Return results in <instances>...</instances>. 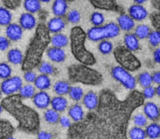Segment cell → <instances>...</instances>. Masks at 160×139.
Returning <instances> with one entry per match:
<instances>
[{
  "label": "cell",
  "mask_w": 160,
  "mask_h": 139,
  "mask_svg": "<svg viewBox=\"0 0 160 139\" xmlns=\"http://www.w3.org/2000/svg\"><path fill=\"white\" fill-rule=\"evenodd\" d=\"M3 109L12 114L20 123V127L28 132H34L38 127L39 120L37 113L22 102L19 94L7 96L1 104Z\"/></svg>",
  "instance_id": "6da1fadb"
},
{
  "label": "cell",
  "mask_w": 160,
  "mask_h": 139,
  "mask_svg": "<svg viewBox=\"0 0 160 139\" xmlns=\"http://www.w3.org/2000/svg\"><path fill=\"white\" fill-rule=\"evenodd\" d=\"M51 36L44 23H40L36 28L35 34L31 40L22 62L23 71H31L42 62L44 52L50 44Z\"/></svg>",
  "instance_id": "7a4b0ae2"
},
{
  "label": "cell",
  "mask_w": 160,
  "mask_h": 139,
  "mask_svg": "<svg viewBox=\"0 0 160 139\" xmlns=\"http://www.w3.org/2000/svg\"><path fill=\"white\" fill-rule=\"evenodd\" d=\"M87 34L81 26H74L70 31V48L75 58L81 64L93 65L96 62L95 56L85 48Z\"/></svg>",
  "instance_id": "3957f363"
},
{
  "label": "cell",
  "mask_w": 160,
  "mask_h": 139,
  "mask_svg": "<svg viewBox=\"0 0 160 139\" xmlns=\"http://www.w3.org/2000/svg\"><path fill=\"white\" fill-rule=\"evenodd\" d=\"M67 74L70 81L88 86H98L102 82L103 78L99 72L84 64H74L69 66Z\"/></svg>",
  "instance_id": "277c9868"
},
{
  "label": "cell",
  "mask_w": 160,
  "mask_h": 139,
  "mask_svg": "<svg viewBox=\"0 0 160 139\" xmlns=\"http://www.w3.org/2000/svg\"><path fill=\"white\" fill-rule=\"evenodd\" d=\"M120 29L117 23L111 22L99 26H92L88 30L87 37L92 41L114 38L120 34Z\"/></svg>",
  "instance_id": "5b68a950"
},
{
  "label": "cell",
  "mask_w": 160,
  "mask_h": 139,
  "mask_svg": "<svg viewBox=\"0 0 160 139\" xmlns=\"http://www.w3.org/2000/svg\"><path fill=\"white\" fill-rule=\"evenodd\" d=\"M113 55L117 63L122 68L129 72H134L141 67V62L132 51H129L124 46L117 47L113 51Z\"/></svg>",
  "instance_id": "8992f818"
},
{
  "label": "cell",
  "mask_w": 160,
  "mask_h": 139,
  "mask_svg": "<svg viewBox=\"0 0 160 139\" xmlns=\"http://www.w3.org/2000/svg\"><path fill=\"white\" fill-rule=\"evenodd\" d=\"M111 75L116 81L120 82L126 89L133 90L136 86V79L129 71L121 66H115L111 70Z\"/></svg>",
  "instance_id": "52a82bcc"
},
{
  "label": "cell",
  "mask_w": 160,
  "mask_h": 139,
  "mask_svg": "<svg viewBox=\"0 0 160 139\" xmlns=\"http://www.w3.org/2000/svg\"><path fill=\"white\" fill-rule=\"evenodd\" d=\"M22 86H23V81L21 78L17 76H10L8 79H3L0 86V90L2 93L6 96H10L18 92Z\"/></svg>",
  "instance_id": "ba28073f"
},
{
  "label": "cell",
  "mask_w": 160,
  "mask_h": 139,
  "mask_svg": "<svg viewBox=\"0 0 160 139\" xmlns=\"http://www.w3.org/2000/svg\"><path fill=\"white\" fill-rule=\"evenodd\" d=\"M32 101L34 106L39 109H47L51 103L49 95L45 91H39L34 93L32 97Z\"/></svg>",
  "instance_id": "9c48e42d"
},
{
  "label": "cell",
  "mask_w": 160,
  "mask_h": 139,
  "mask_svg": "<svg viewBox=\"0 0 160 139\" xmlns=\"http://www.w3.org/2000/svg\"><path fill=\"white\" fill-rule=\"evenodd\" d=\"M91 4L96 9L107 11H120L116 0H90Z\"/></svg>",
  "instance_id": "30bf717a"
},
{
  "label": "cell",
  "mask_w": 160,
  "mask_h": 139,
  "mask_svg": "<svg viewBox=\"0 0 160 139\" xmlns=\"http://www.w3.org/2000/svg\"><path fill=\"white\" fill-rule=\"evenodd\" d=\"M129 16L136 21H142L148 16V11L140 4L132 5L128 9Z\"/></svg>",
  "instance_id": "8fae6325"
},
{
  "label": "cell",
  "mask_w": 160,
  "mask_h": 139,
  "mask_svg": "<svg viewBox=\"0 0 160 139\" xmlns=\"http://www.w3.org/2000/svg\"><path fill=\"white\" fill-rule=\"evenodd\" d=\"M6 35L9 40L17 41L23 36V29L17 23H9L6 28Z\"/></svg>",
  "instance_id": "7c38bea8"
},
{
  "label": "cell",
  "mask_w": 160,
  "mask_h": 139,
  "mask_svg": "<svg viewBox=\"0 0 160 139\" xmlns=\"http://www.w3.org/2000/svg\"><path fill=\"white\" fill-rule=\"evenodd\" d=\"M47 56L48 58L53 62L60 63L66 60V53L62 48H56V47H50L47 49Z\"/></svg>",
  "instance_id": "4fadbf2b"
},
{
  "label": "cell",
  "mask_w": 160,
  "mask_h": 139,
  "mask_svg": "<svg viewBox=\"0 0 160 139\" xmlns=\"http://www.w3.org/2000/svg\"><path fill=\"white\" fill-rule=\"evenodd\" d=\"M143 112L145 117L152 121L159 119L160 116L159 107L153 102H147L144 105Z\"/></svg>",
  "instance_id": "5bb4252c"
},
{
  "label": "cell",
  "mask_w": 160,
  "mask_h": 139,
  "mask_svg": "<svg viewBox=\"0 0 160 139\" xmlns=\"http://www.w3.org/2000/svg\"><path fill=\"white\" fill-rule=\"evenodd\" d=\"M19 25L23 30H31L35 27L36 19L32 13L24 12L19 18Z\"/></svg>",
  "instance_id": "9a60e30c"
},
{
  "label": "cell",
  "mask_w": 160,
  "mask_h": 139,
  "mask_svg": "<svg viewBox=\"0 0 160 139\" xmlns=\"http://www.w3.org/2000/svg\"><path fill=\"white\" fill-rule=\"evenodd\" d=\"M82 103L84 107L89 110H94L98 107V96L96 93L90 91L86 94H84L82 98Z\"/></svg>",
  "instance_id": "2e32d148"
},
{
  "label": "cell",
  "mask_w": 160,
  "mask_h": 139,
  "mask_svg": "<svg viewBox=\"0 0 160 139\" xmlns=\"http://www.w3.org/2000/svg\"><path fill=\"white\" fill-rule=\"evenodd\" d=\"M47 28L50 33L57 34L65 28L66 22L62 17L56 16L52 18L47 24Z\"/></svg>",
  "instance_id": "e0dca14e"
},
{
  "label": "cell",
  "mask_w": 160,
  "mask_h": 139,
  "mask_svg": "<svg viewBox=\"0 0 160 139\" xmlns=\"http://www.w3.org/2000/svg\"><path fill=\"white\" fill-rule=\"evenodd\" d=\"M117 25L120 30L128 32L134 27V20L128 14L121 13L117 17Z\"/></svg>",
  "instance_id": "ac0fdd59"
},
{
  "label": "cell",
  "mask_w": 160,
  "mask_h": 139,
  "mask_svg": "<svg viewBox=\"0 0 160 139\" xmlns=\"http://www.w3.org/2000/svg\"><path fill=\"white\" fill-rule=\"evenodd\" d=\"M68 116L75 122H78L84 119V113L82 107L80 104H75L70 106L68 109Z\"/></svg>",
  "instance_id": "d6986e66"
},
{
  "label": "cell",
  "mask_w": 160,
  "mask_h": 139,
  "mask_svg": "<svg viewBox=\"0 0 160 139\" xmlns=\"http://www.w3.org/2000/svg\"><path fill=\"white\" fill-rule=\"evenodd\" d=\"M124 47L131 51H135L139 48V39L132 33H128L123 37Z\"/></svg>",
  "instance_id": "ffe728a7"
},
{
  "label": "cell",
  "mask_w": 160,
  "mask_h": 139,
  "mask_svg": "<svg viewBox=\"0 0 160 139\" xmlns=\"http://www.w3.org/2000/svg\"><path fill=\"white\" fill-rule=\"evenodd\" d=\"M34 85V86L40 91H45L51 86V79L47 75L40 74L36 76Z\"/></svg>",
  "instance_id": "44dd1931"
},
{
  "label": "cell",
  "mask_w": 160,
  "mask_h": 139,
  "mask_svg": "<svg viewBox=\"0 0 160 139\" xmlns=\"http://www.w3.org/2000/svg\"><path fill=\"white\" fill-rule=\"evenodd\" d=\"M52 109L57 112H63L67 108L68 102L66 98L62 96H56L51 99V103H50Z\"/></svg>",
  "instance_id": "7402d4cb"
},
{
  "label": "cell",
  "mask_w": 160,
  "mask_h": 139,
  "mask_svg": "<svg viewBox=\"0 0 160 139\" xmlns=\"http://www.w3.org/2000/svg\"><path fill=\"white\" fill-rule=\"evenodd\" d=\"M52 10L56 16H64L67 10V0H55L52 6Z\"/></svg>",
  "instance_id": "603a6c76"
},
{
  "label": "cell",
  "mask_w": 160,
  "mask_h": 139,
  "mask_svg": "<svg viewBox=\"0 0 160 139\" xmlns=\"http://www.w3.org/2000/svg\"><path fill=\"white\" fill-rule=\"evenodd\" d=\"M69 39L65 34H61V33H57L55 34L52 37H51L50 43L52 44V47L56 48H62L67 46L68 44Z\"/></svg>",
  "instance_id": "cb8c5ba5"
},
{
  "label": "cell",
  "mask_w": 160,
  "mask_h": 139,
  "mask_svg": "<svg viewBox=\"0 0 160 139\" xmlns=\"http://www.w3.org/2000/svg\"><path fill=\"white\" fill-rule=\"evenodd\" d=\"M7 59L8 62L12 65H20L23 62V55L19 49L12 48L8 51Z\"/></svg>",
  "instance_id": "d4e9b609"
},
{
  "label": "cell",
  "mask_w": 160,
  "mask_h": 139,
  "mask_svg": "<svg viewBox=\"0 0 160 139\" xmlns=\"http://www.w3.org/2000/svg\"><path fill=\"white\" fill-rule=\"evenodd\" d=\"M13 130V127L9 121L0 120V139H6L12 136Z\"/></svg>",
  "instance_id": "484cf974"
},
{
  "label": "cell",
  "mask_w": 160,
  "mask_h": 139,
  "mask_svg": "<svg viewBox=\"0 0 160 139\" xmlns=\"http://www.w3.org/2000/svg\"><path fill=\"white\" fill-rule=\"evenodd\" d=\"M145 135L150 139H157L160 135V125L157 123H152L145 127Z\"/></svg>",
  "instance_id": "4316f807"
},
{
  "label": "cell",
  "mask_w": 160,
  "mask_h": 139,
  "mask_svg": "<svg viewBox=\"0 0 160 139\" xmlns=\"http://www.w3.org/2000/svg\"><path fill=\"white\" fill-rule=\"evenodd\" d=\"M70 88V86L69 82L66 81H58L53 86V91L58 96H63V95L68 94Z\"/></svg>",
  "instance_id": "83f0119b"
},
{
  "label": "cell",
  "mask_w": 160,
  "mask_h": 139,
  "mask_svg": "<svg viewBox=\"0 0 160 139\" xmlns=\"http://www.w3.org/2000/svg\"><path fill=\"white\" fill-rule=\"evenodd\" d=\"M23 8L30 13H34L41 9V2L39 0H24Z\"/></svg>",
  "instance_id": "f1b7e54d"
},
{
  "label": "cell",
  "mask_w": 160,
  "mask_h": 139,
  "mask_svg": "<svg viewBox=\"0 0 160 139\" xmlns=\"http://www.w3.org/2000/svg\"><path fill=\"white\" fill-rule=\"evenodd\" d=\"M44 119L48 124H54L59 122V119L60 118L59 112L56 111L53 109H47L44 112Z\"/></svg>",
  "instance_id": "f546056e"
},
{
  "label": "cell",
  "mask_w": 160,
  "mask_h": 139,
  "mask_svg": "<svg viewBox=\"0 0 160 139\" xmlns=\"http://www.w3.org/2000/svg\"><path fill=\"white\" fill-rule=\"evenodd\" d=\"M34 93H35V87L31 83L22 86L19 90V95L22 98H26V99L32 98Z\"/></svg>",
  "instance_id": "4dcf8cb0"
},
{
  "label": "cell",
  "mask_w": 160,
  "mask_h": 139,
  "mask_svg": "<svg viewBox=\"0 0 160 139\" xmlns=\"http://www.w3.org/2000/svg\"><path fill=\"white\" fill-rule=\"evenodd\" d=\"M12 14L6 7H0V26H8L11 23Z\"/></svg>",
  "instance_id": "1f68e13d"
},
{
  "label": "cell",
  "mask_w": 160,
  "mask_h": 139,
  "mask_svg": "<svg viewBox=\"0 0 160 139\" xmlns=\"http://www.w3.org/2000/svg\"><path fill=\"white\" fill-rule=\"evenodd\" d=\"M138 82L140 84L141 86L147 87L149 86L152 83V75L148 72H143L140 73L138 76Z\"/></svg>",
  "instance_id": "d6a6232c"
},
{
  "label": "cell",
  "mask_w": 160,
  "mask_h": 139,
  "mask_svg": "<svg viewBox=\"0 0 160 139\" xmlns=\"http://www.w3.org/2000/svg\"><path fill=\"white\" fill-rule=\"evenodd\" d=\"M68 95L70 99L73 101H80L84 96V91L81 87L70 86L68 92Z\"/></svg>",
  "instance_id": "836d02e7"
},
{
  "label": "cell",
  "mask_w": 160,
  "mask_h": 139,
  "mask_svg": "<svg viewBox=\"0 0 160 139\" xmlns=\"http://www.w3.org/2000/svg\"><path fill=\"white\" fill-rule=\"evenodd\" d=\"M150 32H151L150 28L147 25L141 24L136 26L134 30V35L138 39H145L148 37Z\"/></svg>",
  "instance_id": "e575fe53"
},
{
  "label": "cell",
  "mask_w": 160,
  "mask_h": 139,
  "mask_svg": "<svg viewBox=\"0 0 160 139\" xmlns=\"http://www.w3.org/2000/svg\"><path fill=\"white\" fill-rule=\"evenodd\" d=\"M129 137L131 139H145L146 138V135L142 127L134 126L130 129Z\"/></svg>",
  "instance_id": "d590c367"
},
{
  "label": "cell",
  "mask_w": 160,
  "mask_h": 139,
  "mask_svg": "<svg viewBox=\"0 0 160 139\" xmlns=\"http://www.w3.org/2000/svg\"><path fill=\"white\" fill-rule=\"evenodd\" d=\"M98 48L100 53H102V54H109L112 51L113 46L110 41L107 40H101L100 43L98 44Z\"/></svg>",
  "instance_id": "8d00e7d4"
},
{
  "label": "cell",
  "mask_w": 160,
  "mask_h": 139,
  "mask_svg": "<svg viewBox=\"0 0 160 139\" xmlns=\"http://www.w3.org/2000/svg\"><path fill=\"white\" fill-rule=\"evenodd\" d=\"M38 71L41 74L52 75L55 72V68L50 63L46 62H42L38 65Z\"/></svg>",
  "instance_id": "74e56055"
},
{
  "label": "cell",
  "mask_w": 160,
  "mask_h": 139,
  "mask_svg": "<svg viewBox=\"0 0 160 139\" xmlns=\"http://www.w3.org/2000/svg\"><path fill=\"white\" fill-rule=\"evenodd\" d=\"M90 21L94 25V26H99L104 23L105 17L101 12H95L91 16Z\"/></svg>",
  "instance_id": "f35d334b"
},
{
  "label": "cell",
  "mask_w": 160,
  "mask_h": 139,
  "mask_svg": "<svg viewBox=\"0 0 160 139\" xmlns=\"http://www.w3.org/2000/svg\"><path fill=\"white\" fill-rule=\"evenodd\" d=\"M12 74V68L6 62L0 63V79H6L10 77Z\"/></svg>",
  "instance_id": "ab89813d"
},
{
  "label": "cell",
  "mask_w": 160,
  "mask_h": 139,
  "mask_svg": "<svg viewBox=\"0 0 160 139\" xmlns=\"http://www.w3.org/2000/svg\"><path fill=\"white\" fill-rule=\"evenodd\" d=\"M133 122L135 124V126L140 127H143L147 125L148 123V118L145 117L144 114H137L133 117Z\"/></svg>",
  "instance_id": "60d3db41"
},
{
  "label": "cell",
  "mask_w": 160,
  "mask_h": 139,
  "mask_svg": "<svg viewBox=\"0 0 160 139\" xmlns=\"http://www.w3.org/2000/svg\"><path fill=\"white\" fill-rule=\"evenodd\" d=\"M148 40L150 44L153 47H156L160 44V31H151L148 36Z\"/></svg>",
  "instance_id": "b9f144b4"
},
{
  "label": "cell",
  "mask_w": 160,
  "mask_h": 139,
  "mask_svg": "<svg viewBox=\"0 0 160 139\" xmlns=\"http://www.w3.org/2000/svg\"><path fill=\"white\" fill-rule=\"evenodd\" d=\"M67 21L71 23H77L81 20V14L78 10L72 9L67 15Z\"/></svg>",
  "instance_id": "7bdbcfd3"
},
{
  "label": "cell",
  "mask_w": 160,
  "mask_h": 139,
  "mask_svg": "<svg viewBox=\"0 0 160 139\" xmlns=\"http://www.w3.org/2000/svg\"><path fill=\"white\" fill-rule=\"evenodd\" d=\"M144 99H152L156 95V88L152 86L145 87L142 93Z\"/></svg>",
  "instance_id": "ee69618b"
},
{
  "label": "cell",
  "mask_w": 160,
  "mask_h": 139,
  "mask_svg": "<svg viewBox=\"0 0 160 139\" xmlns=\"http://www.w3.org/2000/svg\"><path fill=\"white\" fill-rule=\"evenodd\" d=\"M5 7L8 9H15L19 7L22 0H2Z\"/></svg>",
  "instance_id": "f6af8a7d"
},
{
  "label": "cell",
  "mask_w": 160,
  "mask_h": 139,
  "mask_svg": "<svg viewBox=\"0 0 160 139\" xmlns=\"http://www.w3.org/2000/svg\"><path fill=\"white\" fill-rule=\"evenodd\" d=\"M23 79L28 83H31L34 82L36 79V74L34 72L31 71H25L24 74H23Z\"/></svg>",
  "instance_id": "bcb514c9"
},
{
  "label": "cell",
  "mask_w": 160,
  "mask_h": 139,
  "mask_svg": "<svg viewBox=\"0 0 160 139\" xmlns=\"http://www.w3.org/2000/svg\"><path fill=\"white\" fill-rule=\"evenodd\" d=\"M9 47V40L6 37L0 36V51H3Z\"/></svg>",
  "instance_id": "7dc6e473"
},
{
  "label": "cell",
  "mask_w": 160,
  "mask_h": 139,
  "mask_svg": "<svg viewBox=\"0 0 160 139\" xmlns=\"http://www.w3.org/2000/svg\"><path fill=\"white\" fill-rule=\"evenodd\" d=\"M59 124H61V126L65 128H67V127H70L71 126V121H70V119L68 118V117L66 116H62L59 118Z\"/></svg>",
  "instance_id": "c3c4849f"
},
{
  "label": "cell",
  "mask_w": 160,
  "mask_h": 139,
  "mask_svg": "<svg viewBox=\"0 0 160 139\" xmlns=\"http://www.w3.org/2000/svg\"><path fill=\"white\" fill-rule=\"evenodd\" d=\"M38 139H52V135L49 132L42 131L38 134Z\"/></svg>",
  "instance_id": "681fc988"
},
{
  "label": "cell",
  "mask_w": 160,
  "mask_h": 139,
  "mask_svg": "<svg viewBox=\"0 0 160 139\" xmlns=\"http://www.w3.org/2000/svg\"><path fill=\"white\" fill-rule=\"evenodd\" d=\"M152 82L160 85V71H156L152 74Z\"/></svg>",
  "instance_id": "f907efd6"
},
{
  "label": "cell",
  "mask_w": 160,
  "mask_h": 139,
  "mask_svg": "<svg viewBox=\"0 0 160 139\" xmlns=\"http://www.w3.org/2000/svg\"><path fill=\"white\" fill-rule=\"evenodd\" d=\"M153 58L156 63L160 64V48H157L153 52Z\"/></svg>",
  "instance_id": "816d5d0a"
},
{
  "label": "cell",
  "mask_w": 160,
  "mask_h": 139,
  "mask_svg": "<svg viewBox=\"0 0 160 139\" xmlns=\"http://www.w3.org/2000/svg\"><path fill=\"white\" fill-rule=\"evenodd\" d=\"M156 95L160 97V85H158V86L156 88Z\"/></svg>",
  "instance_id": "f5cc1de1"
},
{
  "label": "cell",
  "mask_w": 160,
  "mask_h": 139,
  "mask_svg": "<svg viewBox=\"0 0 160 139\" xmlns=\"http://www.w3.org/2000/svg\"><path fill=\"white\" fill-rule=\"evenodd\" d=\"M134 2H135L136 3H137V4H142V3H144L145 2H146L147 0H134Z\"/></svg>",
  "instance_id": "db71d44e"
},
{
  "label": "cell",
  "mask_w": 160,
  "mask_h": 139,
  "mask_svg": "<svg viewBox=\"0 0 160 139\" xmlns=\"http://www.w3.org/2000/svg\"><path fill=\"white\" fill-rule=\"evenodd\" d=\"M40 2H50L51 0H39Z\"/></svg>",
  "instance_id": "11a10c76"
},
{
  "label": "cell",
  "mask_w": 160,
  "mask_h": 139,
  "mask_svg": "<svg viewBox=\"0 0 160 139\" xmlns=\"http://www.w3.org/2000/svg\"><path fill=\"white\" fill-rule=\"evenodd\" d=\"M2 105L1 104H0V114H2Z\"/></svg>",
  "instance_id": "9f6ffc18"
},
{
  "label": "cell",
  "mask_w": 160,
  "mask_h": 139,
  "mask_svg": "<svg viewBox=\"0 0 160 139\" xmlns=\"http://www.w3.org/2000/svg\"><path fill=\"white\" fill-rule=\"evenodd\" d=\"M6 139H16V138H14L13 137L10 136V137H8V138H6Z\"/></svg>",
  "instance_id": "6f0895ef"
},
{
  "label": "cell",
  "mask_w": 160,
  "mask_h": 139,
  "mask_svg": "<svg viewBox=\"0 0 160 139\" xmlns=\"http://www.w3.org/2000/svg\"><path fill=\"white\" fill-rule=\"evenodd\" d=\"M1 97H2V91L1 90H0V100H1Z\"/></svg>",
  "instance_id": "680465c9"
},
{
  "label": "cell",
  "mask_w": 160,
  "mask_h": 139,
  "mask_svg": "<svg viewBox=\"0 0 160 139\" xmlns=\"http://www.w3.org/2000/svg\"><path fill=\"white\" fill-rule=\"evenodd\" d=\"M159 114H160V105H159Z\"/></svg>",
  "instance_id": "91938a15"
},
{
  "label": "cell",
  "mask_w": 160,
  "mask_h": 139,
  "mask_svg": "<svg viewBox=\"0 0 160 139\" xmlns=\"http://www.w3.org/2000/svg\"><path fill=\"white\" fill-rule=\"evenodd\" d=\"M159 139H160V135H159Z\"/></svg>",
  "instance_id": "94428289"
}]
</instances>
